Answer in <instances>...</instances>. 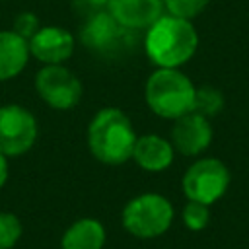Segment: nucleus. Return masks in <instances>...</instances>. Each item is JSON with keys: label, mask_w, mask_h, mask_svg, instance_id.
<instances>
[{"label": "nucleus", "mask_w": 249, "mask_h": 249, "mask_svg": "<svg viewBox=\"0 0 249 249\" xmlns=\"http://www.w3.org/2000/svg\"><path fill=\"white\" fill-rule=\"evenodd\" d=\"M29 54L41 64H64L76 49V37L60 25H45L27 41Z\"/></svg>", "instance_id": "9"}, {"label": "nucleus", "mask_w": 249, "mask_h": 249, "mask_svg": "<svg viewBox=\"0 0 249 249\" xmlns=\"http://www.w3.org/2000/svg\"><path fill=\"white\" fill-rule=\"evenodd\" d=\"M138 134L130 117L119 107L99 109L86 132L89 154L105 165H121L132 158L134 142Z\"/></svg>", "instance_id": "1"}, {"label": "nucleus", "mask_w": 249, "mask_h": 249, "mask_svg": "<svg viewBox=\"0 0 249 249\" xmlns=\"http://www.w3.org/2000/svg\"><path fill=\"white\" fill-rule=\"evenodd\" d=\"M105 10L126 29H148L165 12L163 0H107Z\"/></svg>", "instance_id": "11"}, {"label": "nucleus", "mask_w": 249, "mask_h": 249, "mask_svg": "<svg viewBox=\"0 0 249 249\" xmlns=\"http://www.w3.org/2000/svg\"><path fill=\"white\" fill-rule=\"evenodd\" d=\"M224 109V95L218 88L212 86H200L195 91V105L193 111L200 113L202 117L210 119L214 115H218Z\"/></svg>", "instance_id": "15"}, {"label": "nucleus", "mask_w": 249, "mask_h": 249, "mask_svg": "<svg viewBox=\"0 0 249 249\" xmlns=\"http://www.w3.org/2000/svg\"><path fill=\"white\" fill-rule=\"evenodd\" d=\"M198 47V33L189 19L161 16L144 35V51L158 68H181L187 64Z\"/></svg>", "instance_id": "2"}, {"label": "nucleus", "mask_w": 249, "mask_h": 249, "mask_svg": "<svg viewBox=\"0 0 249 249\" xmlns=\"http://www.w3.org/2000/svg\"><path fill=\"white\" fill-rule=\"evenodd\" d=\"M175 158V150L171 142L160 134H142L134 142L132 150V161L150 173H160L165 171Z\"/></svg>", "instance_id": "12"}, {"label": "nucleus", "mask_w": 249, "mask_h": 249, "mask_svg": "<svg viewBox=\"0 0 249 249\" xmlns=\"http://www.w3.org/2000/svg\"><path fill=\"white\" fill-rule=\"evenodd\" d=\"M230 187V169L218 158H200L187 167L181 179V189L187 200L214 204Z\"/></svg>", "instance_id": "5"}, {"label": "nucleus", "mask_w": 249, "mask_h": 249, "mask_svg": "<svg viewBox=\"0 0 249 249\" xmlns=\"http://www.w3.org/2000/svg\"><path fill=\"white\" fill-rule=\"evenodd\" d=\"M195 91V84L179 68H156L146 80L144 99L154 115L175 121L193 111Z\"/></svg>", "instance_id": "3"}, {"label": "nucleus", "mask_w": 249, "mask_h": 249, "mask_svg": "<svg viewBox=\"0 0 249 249\" xmlns=\"http://www.w3.org/2000/svg\"><path fill=\"white\" fill-rule=\"evenodd\" d=\"M212 126L200 113H187L173 121L171 126V146L183 156H198L212 142Z\"/></svg>", "instance_id": "10"}, {"label": "nucleus", "mask_w": 249, "mask_h": 249, "mask_svg": "<svg viewBox=\"0 0 249 249\" xmlns=\"http://www.w3.org/2000/svg\"><path fill=\"white\" fill-rule=\"evenodd\" d=\"M78 4V8L93 14V12H99V10H105L107 6V0H74Z\"/></svg>", "instance_id": "20"}, {"label": "nucleus", "mask_w": 249, "mask_h": 249, "mask_svg": "<svg viewBox=\"0 0 249 249\" xmlns=\"http://www.w3.org/2000/svg\"><path fill=\"white\" fill-rule=\"evenodd\" d=\"M130 39V29L123 27L107 10L89 14L80 31L82 45L97 54H109Z\"/></svg>", "instance_id": "8"}, {"label": "nucleus", "mask_w": 249, "mask_h": 249, "mask_svg": "<svg viewBox=\"0 0 249 249\" xmlns=\"http://www.w3.org/2000/svg\"><path fill=\"white\" fill-rule=\"evenodd\" d=\"M35 89L43 103L56 111H70L82 99V82L64 64H43L35 74Z\"/></svg>", "instance_id": "7"}, {"label": "nucleus", "mask_w": 249, "mask_h": 249, "mask_svg": "<svg viewBox=\"0 0 249 249\" xmlns=\"http://www.w3.org/2000/svg\"><path fill=\"white\" fill-rule=\"evenodd\" d=\"M8 173H10L8 158H6L4 154H0V189L6 185V181H8Z\"/></svg>", "instance_id": "21"}, {"label": "nucleus", "mask_w": 249, "mask_h": 249, "mask_svg": "<svg viewBox=\"0 0 249 249\" xmlns=\"http://www.w3.org/2000/svg\"><path fill=\"white\" fill-rule=\"evenodd\" d=\"M107 239L105 228L95 218H80L62 233L60 249H103Z\"/></svg>", "instance_id": "14"}, {"label": "nucleus", "mask_w": 249, "mask_h": 249, "mask_svg": "<svg viewBox=\"0 0 249 249\" xmlns=\"http://www.w3.org/2000/svg\"><path fill=\"white\" fill-rule=\"evenodd\" d=\"M173 204L160 193H142L130 198L121 214L123 228L138 239L163 235L173 224Z\"/></svg>", "instance_id": "4"}, {"label": "nucleus", "mask_w": 249, "mask_h": 249, "mask_svg": "<svg viewBox=\"0 0 249 249\" xmlns=\"http://www.w3.org/2000/svg\"><path fill=\"white\" fill-rule=\"evenodd\" d=\"M23 226L12 212H0V249H12L21 237Z\"/></svg>", "instance_id": "18"}, {"label": "nucleus", "mask_w": 249, "mask_h": 249, "mask_svg": "<svg viewBox=\"0 0 249 249\" xmlns=\"http://www.w3.org/2000/svg\"><path fill=\"white\" fill-rule=\"evenodd\" d=\"M181 218H183V224L187 230L200 231L210 222V206L196 202V200H189L181 210Z\"/></svg>", "instance_id": "16"}, {"label": "nucleus", "mask_w": 249, "mask_h": 249, "mask_svg": "<svg viewBox=\"0 0 249 249\" xmlns=\"http://www.w3.org/2000/svg\"><path fill=\"white\" fill-rule=\"evenodd\" d=\"M39 27H41L39 18H37L33 12H21V14L16 16L12 29H14L19 37H23L25 41H29V39L39 31Z\"/></svg>", "instance_id": "19"}, {"label": "nucleus", "mask_w": 249, "mask_h": 249, "mask_svg": "<svg viewBox=\"0 0 249 249\" xmlns=\"http://www.w3.org/2000/svg\"><path fill=\"white\" fill-rule=\"evenodd\" d=\"M212 0H163V8L169 16L193 21L198 14H202Z\"/></svg>", "instance_id": "17"}, {"label": "nucleus", "mask_w": 249, "mask_h": 249, "mask_svg": "<svg viewBox=\"0 0 249 249\" xmlns=\"http://www.w3.org/2000/svg\"><path fill=\"white\" fill-rule=\"evenodd\" d=\"M29 43L14 29L0 31V82L19 76L29 62Z\"/></svg>", "instance_id": "13"}, {"label": "nucleus", "mask_w": 249, "mask_h": 249, "mask_svg": "<svg viewBox=\"0 0 249 249\" xmlns=\"http://www.w3.org/2000/svg\"><path fill=\"white\" fill-rule=\"evenodd\" d=\"M39 126L35 115L18 103L0 105V154L18 158L27 154L37 142Z\"/></svg>", "instance_id": "6"}]
</instances>
